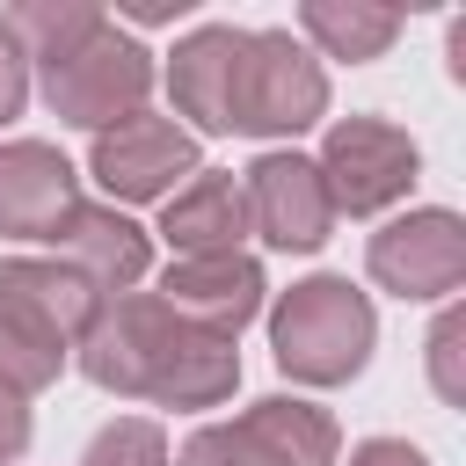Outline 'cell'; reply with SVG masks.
Segmentation results:
<instances>
[{"instance_id":"4","label":"cell","mask_w":466,"mask_h":466,"mask_svg":"<svg viewBox=\"0 0 466 466\" xmlns=\"http://www.w3.org/2000/svg\"><path fill=\"white\" fill-rule=\"evenodd\" d=\"M335 451L342 437L328 408L269 393L233 422H204L167 466H335Z\"/></svg>"},{"instance_id":"24","label":"cell","mask_w":466,"mask_h":466,"mask_svg":"<svg viewBox=\"0 0 466 466\" xmlns=\"http://www.w3.org/2000/svg\"><path fill=\"white\" fill-rule=\"evenodd\" d=\"M131 22H182L189 15V0H138V7H124Z\"/></svg>"},{"instance_id":"12","label":"cell","mask_w":466,"mask_h":466,"mask_svg":"<svg viewBox=\"0 0 466 466\" xmlns=\"http://www.w3.org/2000/svg\"><path fill=\"white\" fill-rule=\"evenodd\" d=\"M0 313H15L29 328H44L51 342L80 350V335L102 313V291L80 269H66L58 255H7L0 262Z\"/></svg>"},{"instance_id":"22","label":"cell","mask_w":466,"mask_h":466,"mask_svg":"<svg viewBox=\"0 0 466 466\" xmlns=\"http://www.w3.org/2000/svg\"><path fill=\"white\" fill-rule=\"evenodd\" d=\"M29 451V408L15 393H0V466H15Z\"/></svg>"},{"instance_id":"8","label":"cell","mask_w":466,"mask_h":466,"mask_svg":"<svg viewBox=\"0 0 466 466\" xmlns=\"http://www.w3.org/2000/svg\"><path fill=\"white\" fill-rule=\"evenodd\" d=\"M364 269L393 299H451L466 284V218L459 211H400L371 233Z\"/></svg>"},{"instance_id":"21","label":"cell","mask_w":466,"mask_h":466,"mask_svg":"<svg viewBox=\"0 0 466 466\" xmlns=\"http://www.w3.org/2000/svg\"><path fill=\"white\" fill-rule=\"evenodd\" d=\"M22 102H29V58L7 44V29H0V131L22 116Z\"/></svg>"},{"instance_id":"10","label":"cell","mask_w":466,"mask_h":466,"mask_svg":"<svg viewBox=\"0 0 466 466\" xmlns=\"http://www.w3.org/2000/svg\"><path fill=\"white\" fill-rule=\"evenodd\" d=\"M153 299H160L175 320L233 342V335L262 313L269 284H262V262H255V255H175V262L160 269V291H153Z\"/></svg>"},{"instance_id":"3","label":"cell","mask_w":466,"mask_h":466,"mask_svg":"<svg viewBox=\"0 0 466 466\" xmlns=\"http://www.w3.org/2000/svg\"><path fill=\"white\" fill-rule=\"evenodd\" d=\"M328 116V73L291 29H248L233 58V102L226 131L248 138H299L306 124Z\"/></svg>"},{"instance_id":"6","label":"cell","mask_w":466,"mask_h":466,"mask_svg":"<svg viewBox=\"0 0 466 466\" xmlns=\"http://www.w3.org/2000/svg\"><path fill=\"white\" fill-rule=\"evenodd\" d=\"M313 167H320V189H328L335 218H342V211H350V218H371V211H386V204H400V197L415 189L422 153H415V138H408L400 124H386V116H342V124H328Z\"/></svg>"},{"instance_id":"2","label":"cell","mask_w":466,"mask_h":466,"mask_svg":"<svg viewBox=\"0 0 466 466\" xmlns=\"http://www.w3.org/2000/svg\"><path fill=\"white\" fill-rule=\"evenodd\" d=\"M379 313L350 277H299L269 306V357L299 386H350L371 364Z\"/></svg>"},{"instance_id":"16","label":"cell","mask_w":466,"mask_h":466,"mask_svg":"<svg viewBox=\"0 0 466 466\" xmlns=\"http://www.w3.org/2000/svg\"><path fill=\"white\" fill-rule=\"evenodd\" d=\"M102 22H109V15H102L95 0H15V7L0 15L7 44H15L29 66H58V58H73Z\"/></svg>"},{"instance_id":"15","label":"cell","mask_w":466,"mask_h":466,"mask_svg":"<svg viewBox=\"0 0 466 466\" xmlns=\"http://www.w3.org/2000/svg\"><path fill=\"white\" fill-rule=\"evenodd\" d=\"M160 233H167L175 255H240V240H248L240 182L218 175V167H197V175L160 204Z\"/></svg>"},{"instance_id":"23","label":"cell","mask_w":466,"mask_h":466,"mask_svg":"<svg viewBox=\"0 0 466 466\" xmlns=\"http://www.w3.org/2000/svg\"><path fill=\"white\" fill-rule=\"evenodd\" d=\"M350 466H430V459L415 444H400V437H371V444L350 451Z\"/></svg>"},{"instance_id":"5","label":"cell","mask_w":466,"mask_h":466,"mask_svg":"<svg viewBox=\"0 0 466 466\" xmlns=\"http://www.w3.org/2000/svg\"><path fill=\"white\" fill-rule=\"evenodd\" d=\"M146 95H153V51L131 44L124 29H109V22L73 58L44 66V109L73 131H109V124L138 116Z\"/></svg>"},{"instance_id":"20","label":"cell","mask_w":466,"mask_h":466,"mask_svg":"<svg viewBox=\"0 0 466 466\" xmlns=\"http://www.w3.org/2000/svg\"><path fill=\"white\" fill-rule=\"evenodd\" d=\"M430 386H437V400H466V313L459 306H444L437 313V328H430Z\"/></svg>"},{"instance_id":"18","label":"cell","mask_w":466,"mask_h":466,"mask_svg":"<svg viewBox=\"0 0 466 466\" xmlns=\"http://www.w3.org/2000/svg\"><path fill=\"white\" fill-rule=\"evenodd\" d=\"M66 342H51L44 328H29V320H15V313H0V393H15V400H29V393H44L58 371H66Z\"/></svg>"},{"instance_id":"9","label":"cell","mask_w":466,"mask_h":466,"mask_svg":"<svg viewBox=\"0 0 466 466\" xmlns=\"http://www.w3.org/2000/svg\"><path fill=\"white\" fill-rule=\"evenodd\" d=\"M240 204H248V233H262L277 255H313L335 233V204L306 153H262L240 175Z\"/></svg>"},{"instance_id":"11","label":"cell","mask_w":466,"mask_h":466,"mask_svg":"<svg viewBox=\"0 0 466 466\" xmlns=\"http://www.w3.org/2000/svg\"><path fill=\"white\" fill-rule=\"evenodd\" d=\"M73 211H80L73 160L44 138H7L0 146V233L7 240H51Z\"/></svg>"},{"instance_id":"1","label":"cell","mask_w":466,"mask_h":466,"mask_svg":"<svg viewBox=\"0 0 466 466\" xmlns=\"http://www.w3.org/2000/svg\"><path fill=\"white\" fill-rule=\"evenodd\" d=\"M80 371L116 400H160V408H218L240 386V350L226 335H204L175 320L153 291L102 299L95 328L80 335Z\"/></svg>"},{"instance_id":"7","label":"cell","mask_w":466,"mask_h":466,"mask_svg":"<svg viewBox=\"0 0 466 466\" xmlns=\"http://www.w3.org/2000/svg\"><path fill=\"white\" fill-rule=\"evenodd\" d=\"M197 167H204L197 131H182L175 116H153V109L95 131V146H87V175H95L116 204H167Z\"/></svg>"},{"instance_id":"14","label":"cell","mask_w":466,"mask_h":466,"mask_svg":"<svg viewBox=\"0 0 466 466\" xmlns=\"http://www.w3.org/2000/svg\"><path fill=\"white\" fill-rule=\"evenodd\" d=\"M240 36L233 22H204L175 44L167 58V95H175V116H189L197 131H226V102H233V58H240Z\"/></svg>"},{"instance_id":"13","label":"cell","mask_w":466,"mask_h":466,"mask_svg":"<svg viewBox=\"0 0 466 466\" xmlns=\"http://www.w3.org/2000/svg\"><path fill=\"white\" fill-rule=\"evenodd\" d=\"M51 248H58V262H66V269H80L102 299L131 291V284L153 269V233H146V226H131L116 204H80V211L51 233Z\"/></svg>"},{"instance_id":"17","label":"cell","mask_w":466,"mask_h":466,"mask_svg":"<svg viewBox=\"0 0 466 466\" xmlns=\"http://www.w3.org/2000/svg\"><path fill=\"white\" fill-rule=\"evenodd\" d=\"M299 29L320 44V58H379L393 36H400V7H379V0H306L299 7Z\"/></svg>"},{"instance_id":"19","label":"cell","mask_w":466,"mask_h":466,"mask_svg":"<svg viewBox=\"0 0 466 466\" xmlns=\"http://www.w3.org/2000/svg\"><path fill=\"white\" fill-rule=\"evenodd\" d=\"M80 466H167V437H160V422L124 415V422H102V430L87 437Z\"/></svg>"}]
</instances>
